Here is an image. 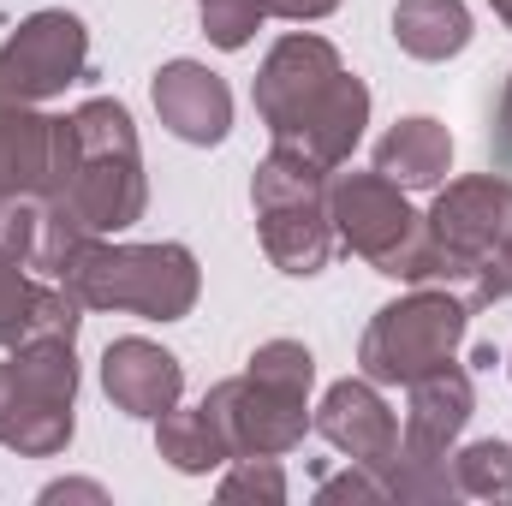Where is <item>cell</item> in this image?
Returning <instances> with one entry per match:
<instances>
[{"instance_id": "obj_1", "label": "cell", "mask_w": 512, "mask_h": 506, "mask_svg": "<svg viewBox=\"0 0 512 506\" xmlns=\"http://www.w3.org/2000/svg\"><path fill=\"white\" fill-rule=\"evenodd\" d=\"M328 221L346 251H358L376 274L411 280V286H447L453 268L447 251L435 245L429 221L405 203V191L382 173H328Z\"/></svg>"}, {"instance_id": "obj_2", "label": "cell", "mask_w": 512, "mask_h": 506, "mask_svg": "<svg viewBox=\"0 0 512 506\" xmlns=\"http://www.w3.org/2000/svg\"><path fill=\"white\" fill-rule=\"evenodd\" d=\"M60 286L84 304V310H126L143 322H179L197 310L203 292V268L185 245H114V239H90L84 251L66 262Z\"/></svg>"}, {"instance_id": "obj_3", "label": "cell", "mask_w": 512, "mask_h": 506, "mask_svg": "<svg viewBox=\"0 0 512 506\" xmlns=\"http://www.w3.org/2000/svg\"><path fill=\"white\" fill-rule=\"evenodd\" d=\"M66 120H72V179L54 197H66L96 239L137 227L149 209V179H143V149H137L131 114L114 96H96Z\"/></svg>"}, {"instance_id": "obj_4", "label": "cell", "mask_w": 512, "mask_h": 506, "mask_svg": "<svg viewBox=\"0 0 512 506\" xmlns=\"http://www.w3.org/2000/svg\"><path fill=\"white\" fill-rule=\"evenodd\" d=\"M72 405H78V346L72 340H30L0 358V447L24 459H54L72 447Z\"/></svg>"}, {"instance_id": "obj_5", "label": "cell", "mask_w": 512, "mask_h": 506, "mask_svg": "<svg viewBox=\"0 0 512 506\" xmlns=\"http://www.w3.org/2000/svg\"><path fill=\"white\" fill-rule=\"evenodd\" d=\"M251 209H256V239L262 256L292 274V280H310L328 268L334 256V221H328V173L298 161V155H280L268 149V161L256 167L251 179Z\"/></svg>"}, {"instance_id": "obj_6", "label": "cell", "mask_w": 512, "mask_h": 506, "mask_svg": "<svg viewBox=\"0 0 512 506\" xmlns=\"http://www.w3.org/2000/svg\"><path fill=\"white\" fill-rule=\"evenodd\" d=\"M471 328V304L453 298L447 286H417L411 298H393L370 316L358 340V370L376 387H405V381L441 370Z\"/></svg>"}, {"instance_id": "obj_7", "label": "cell", "mask_w": 512, "mask_h": 506, "mask_svg": "<svg viewBox=\"0 0 512 506\" xmlns=\"http://www.w3.org/2000/svg\"><path fill=\"white\" fill-rule=\"evenodd\" d=\"M90 72V30L78 12L66 6H48V12H30L6 48H0V102H48V96H66V84H78Z\"/></svg>"}, {"instance_id": "obj_8", "label": "cell", "mask_w": 512, "mask_h": 506, "mask_svg": "<svg viewBox=\"0 0 512 506\" xmlns=\"http://www.w3.org/2000/svg\"><path fill=\"white\" fill-rule=\"evenodd\" d=\"M203 417L215 423L227 459H251V453L280 459V453H292V447L304 441V429H310V399H304V393H280V387H268V381H256L251 370H245V376H227V381L209 387Z\"/></svg>"}, {"instance_id": "obj_9", "label": "cell", "mask_w": 512, "mask_h": 506, "mask_svg": "<svg viewBox=\"0 0 512 506\" xmlns=\"http://www.w3.org/2000/svg\"><path fill=\"white\" fill-rule=\"evenodd\" d=\"M423 221H429L435 245L447 251L453 280H471L512 239V179H501V173L447 179V191L435 197V209Z\"/></svg>"}, {"instance_id": "obj_10", "label": "cell", "mask_w": 512, "mask_h": 506, "mask_svg": "<svg viewBox=\"0 0 512 506\" xmlns=\"http://www.w3.org/2000/svg\"><path fill=\"white\" fill-rule=\"evenodd\" d=\"M364 126H370V84H364L358 72H340V78H334L322 96H310L292 120L268 126V137H274L280 155H298V161L334 173V167L352 161Z\"/></svg>"}, {"instance_id": "obj_11", "label": "cell", "mask_w": 512, "mask_h": 506, "mask_svg": "<svg viewBox=\"0 0 512 506\" xmlns=\"http://www.w3.org/2000/svg\"><path fill=\"white\" fill-rule=\"evenodd\" d=\"M310 429H316L334 453H346L352 465H370V471H382L387 459L399 453V417L387 411L382 387L370 376L334 381V387L322 393V405L310 411Z\"/></svg>"}, {"instance_id": "obj_12", "label": "cell", "mask_w": 512, "mask_h": 506, "mask_svg": "<svg viewBox=\"0 0 512 506\" xmlns=\"http://www.w3.org/2000/svg\"><path fill=\"white\" fill-rule=\"evenodd\" d=\"M340 72H346V66H340V48H334L328 36H310V30L280 36V42L268 48V60H262L256 84H251V102H256V114H262V126L292 120V114H298L310 96H322Z\"/></svg>"}, {"instance_id": "obj_13", "label": "cell", "mask_w": 512, "mask_h": 506, "mask_svg": "<svg viewBox=\"0 0 512 506\" xmlns=\"http://www.w3.org/2000/svg\"><path fill=\"white\" fill-rule=\"evenodd\" d=\"M149 96H155L161 126L173 131L179 143L209 149V143H221V137L233 131V90H227V78L209 72L203 60H167V66L155 72Z\"/></svg>"}, {"instance_id": "obj_14", "label": "cell", "mask_w": 512, "mask_h": 506, "mask_svg": "<svg viewBox=\"0 0 512 506\" xmlns=\"http://www.w3.org/2000/svg\"><path fill=\"white\" fill-rule=\"evenodd\" d=\"M405 429H399V447H417V453H453L471 411H477V387H471V370L465 364H441L429 376L405 381Z\"/></svg>"}, {"instance_id": "obj_15", "label": "cell", "mask_w": 512, "mask_h": 506, "mask_svg": "<svg viewBox=\"0 0 512 506\" xmlns=\"http://www.w3.org/2000/svg\"><path fill=\"white\" fill-rule=\"evenodd\" d=\"M102 393L126 411V417H161V411H173L179 405V393H185V370H179V358L173 352H161L155 340H114L108 352H102Z\"/></svg>"}, {"instance_id": "obj_16", "label": "cell", "mask_w": 512, "mask_h": 506, "mask_svg": "<svg viewBox=\"0 0 512 506\" xmlns=\"http://www.w3.org/2000/svg\"><path fill=\"white\" fill-rule=\"evenodd\" d=\"M54 185V120L0 102V197H48Z\"/></svg>"}, {"instance_id": "obj_17", "label": "cell", "mask_w": 512, "mask_h": 506, "mask_svg": "<svg viewBox=\"0 0 512 506\" xmlns=\"http://www.w3.org/2000/svg\"><path fill=\"white\" fill-rule=\"evenodd\" d=\"M376 173L393 179L399 191H435L453 173V131L429 114L387 126V137L376 143Z\"/></svg>"}, {"instance_id": "obj_18", "label": "cell", "mask_w": 512, "mask_h": 506, "mask_svg": "<svg viewBox=\"0 0 512 506\" xmlns=\"http://www.w3.org/2000/svg\"><path fill=\"white\" fill-rule=\"evenodd\" d=\"M393 42L411 60H453L471 48V6L465 0H399L393 6Z\"/></svg>"}, {"instance_id": "obj_19", "label": "cell", "mask_w": 512, "mask_h": 506, "mask_svg": "<svg viewBox=\"0 0 512 506\" xmlns=\"http://www.w3.org/2000/svg\"><path fill=\"white\" fill-rule=\"evenodd\" d=\"M155 453L179 471V477H209V471H221V465H233L227 459V447H221V435H215V423L203 417V405L197 411H161L155 417Z\"/></svg>"}, {"instance_id": "obj_20", "label": "cell", "mask_w": 512, "mask_h": 506, "mask_svg": "<svg viewBox=\"0 0 512 506\" xmlns=\"http://www.w3.org/2000/svg\"><path fill=\"white\" fill-rule=\"evenodd\" d=\"M387 501L399 506H429V501H459V483H453V453H417V447H399L382 471Z\"/></svg>"}, {"instance_id": "obj_21", "label": "cell", "mask_w": 512, "mask_h": 506, "mask_svg": "<svg viewBox=\"0 0 512 506\" xmlns=\"http://www.w3.org/2000/svg\"><path fill=\"white\" fill-rule=\"evenodd\" d=\"M459 501H512V447L507 441H471L453 453Z\"/></svg>"}, {"instance_id": "obj_22", "label": "cell", "mask_w": 512, "mask_h": 506, "mask_svg": "<svg viewBox=\"0 0 512 506\" xmlns=\"http://www.w3.org/2000/svg\"><path fill=\"white\" fill-rule=\"evenodd\" d=\"M245 370H251L256 381H268V387H280V393H304V399H310V387H316V358H310L304 340H262Z\"/></svg>"}, {"instance_id": "obj_23", "label": "cell", "mask_w": 512, "mask_h": 506, "mask_svg": "<svg viewBox=\"0 0 512 506\" xmlns=\"http://www.w3.org/2000/svg\"><path fill=\"white\" fill-rule=\"evenodd\" d=\"M262 18H268V0H203V36L227 54L251 48Z\"/></svg>"}, {"instance_id": "obj_24", "label": "cell", "mask_w": 512, "mask_h": 506, "mask_svg": "<svg viewBox=\"0 0 512 506\" xmlns=\"http://www.w3.org/2000/svg\"><path fill=\"white\" fill-rule=\"evenodd\" d=\"M24 268H30V262H18V256L0 251V346H6V352L24 340L30 304H36V286H42V280H30Z\"/></svg>"}, {"instance_id": "obj_25", "label": "cell", "mask_w": 512, "mask_h": 506, "mask_svg": "<svg viewBox=\"0 0 512 506\" xmlns=\"http://www.w3.org/2000/svg\"><path fill=\"white\" fill-rule=\"evenodd\" d=\"M221 501H268L280 506L286 501V471H280V459H233V471L221 477Z\"/></svg>"}, {"instance_id": "obj_26", "label": "cell", "mask_w": 512, "mask_h": 506, "mask_svg": "<svg viewBox=\"0 0 512 506\" xmlns=\"http://www.w3.org/2000/svg\"><path fill=\"white\" fill-rule=\"evenodd\" d=\"M36 221H42V197H0V251L30 262V251H36Z\"/></svg>"}, {"instance_id": "obj_27", "label": "cell", "mask_w": 512, "mask_h": 506, "mask_svg": "<svg viewBox=\"0 0 512 506\" xmlns=\"http://www.w3.org/2000/svg\"><path fill=\"white\" fill-rule=\"evenodd\" d=\"M465 286H471V292H465V304H471V310L507 304V298H512V239H507V245H501L495 256H489V262H483V268H477Z\"/></svg>"}, {"instance_id": "obj_28", "label": "cell", "mask_w": 512, "mask_h": 506, "mask_svg": "<svg viewBox=\"0 0 512 506\" xmlns=\"http://www.w3.org/2000/svg\"><path fill=\"white\" fill-rule=\"evenodd\" d=\"M316 501H387V489L370 465H352L346 477H322L316 483Z\"/></svg>"}, {"instance_id": "obj_29", "label": "cell", "mask_w": 512, "mask_h": 506, "mask_svg": "<svg viewBox=\"0 0 512 506\" xmlns=\"http://www.w3.org/2000/svg\"><path fill=\"white\" fill-rule=\"evenodd\" d=\"M340 0H268V12L274 18H292V24H316V18H328Z\"/></svg>"}, {"instance_id": "obj_30", "label": "cell", "mask_w": 512, "mask_h": 506, "mask_svg": "<svg viewBox=\"0 0 512 506\" xmlns=\"http://www.w3.org/2000/svg\"><path fill=\"white\" fill-rule=\"evenodd\" d=\"M42 501H108V489L102 483H48Z\"/></svg>"}, {"instance_id": "obj_31", "label": "cell", "mask_w": 512, "mask_h": 506, "mask_svg": "<svg viewBox=\"0 0 512 506\" xmlns=\"http://www.w3.org/2000/svg\"><path fill=\"white\" fill-rule=\"evenodd\" d=\"M495 137H501V155H512V78L501 90V114H495Z\"/></svg>"}, {"instance_id": "obj_32", "label": "cell", "mask_w": 512, "mask_h": 506, "mask_svg": "<svg viewBox=\"0 0 512 506\" xmlns=\"http://www.w3.org/2000/svg\"><path fill=\"white\" fill-rule=\"evenodd\" d=\"M471 364H477V370H495L501 358H495V346H477V352H471Z\"/></svg>"}, {"instance_id": "obj_33", "label": "cell", "mask_w": 512, "mask_h": 506, "mask_svg": "<svg viewBox=\"0 0 512 506\" xmlns=\"http://www.w3.org/2000/svg\"><path fill=\"white\" fill-rule=\"evenodd\" d=\"M489 6H495V18H501V24L512 30V0H489Z\"/></svg>"}, {"instance_id": "obj_34", "label": "cell", "mask_w": 512, "mask_h": 506, "mask_svg": "<svg viewBox=\"0 0 512 506\" xmlns=\"http://www.w3.org/2000/svg\"><path fill=\"white\" fill-rule=\"evenodd\" d=\"M507 376H512V352H507Z\"/></svg>"}]
</instances>
